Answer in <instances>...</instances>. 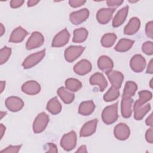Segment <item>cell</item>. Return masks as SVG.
<instances>
[{
    "mask_svg": "<svg viewBox=\"0 0 153 153\" xmlns=\"http://www.w3.org/2000/svg\"><path fill=\"white\" fill-rule=\"evenodd\" d=\"M118 117V102L105 107L102 113V120L107 125L115 123Z\"/></svg>",
    "mask_w": 153,
    "mask_h": 153,
    "instance_id": "obj_1",
    "label": "cell"
},
{
    "mask_svg": "<svg viewBox=\"0 0 153 153\" xmlns=\"http://www.w3.org/2000/svg\"><path fill=\"white\" fill-rule=\"evenodd\" d=\"M150 109L151 105L149 103L140 104L136 101L133 105L134 119L136 120H141Z\"/></svg>",
    "mask_w": 153,
    "mask_h": 153,
    "instance_id": "obj_13",
    "label": "cell"
},
{
    "mask_svg": "<svg viewBox=\"0 0 153 153\" xmlns=\"http://www.w3.org/2000/svg\"><path fill=\"white\" fill-rule=\"evenodd\" d=\"M152 79H151V81H150V87H151V88H152Z\"/></svg>",
    "mask_w": 153,
    "mask_h": 153,
    "instance_id": "obj_50",
    "label": "cell"
},
{
    "mask_svg": "<svg viewBox=\"0 0 153 153\" xmlns=\"http://www.w3.org/2000/svg\"><path fill=\"white\" fill-rule=\"evenodd\" d=\"M95 109V105L93 100L82 102L78 108V113L82 115H89L93 113Z\"/></svg>",
    "mask_w": 153,
    "mask_h": 153,
    "instance_id": "obj_24",
    "label": "cell"
},
{
    "mask_svg": "<svg viewBox=\"0 0 153 153\" xmlns=\"http://www.w3.org/2000/svg\"><path fill=\"white\" fill-rule=\"evenodd\" d=\"M97 66L100 70L106 72L112 69L114 63L108 56H102L97 60Z\"/></svg>",
    "mask_w": 153,
    "mask_h": 153,
    "instance_id": "obj_23",
    "label": "cell"
},
{
    "mask_svg": "<svg viewBox=\"0 0 153 153\" xmlns=\"http://www.w3.org/2000/svg\"><path fill=\"white\" fill-rule=\"evenodd\" d=\"M6 107L11 112H17L24 106V102L22 99L16 96H10L5 102Z\"/></svg>",
    "mask_w": 153,
    "mask_h": 153,
    "instance_id": "obj_9",
    "label": "cell"
},
{
    "mask_svg": "<svg viewBox=\"0 0 153 153\" xmlns=\"http://www.w3.org/2000/svg\"><path fill=\"white\" fill-rule=\"evenodd\" d=\"M27 34L28 32L25 29L21 26H19L12 32L9 39V42L13 43L21 42Z\"/></svg>",
    "mask_w": 153,
    "mask_h": 153,
    "instance_id": "obj_21",
    "label": "cell"
},
{
    "mask_svg": "<svg viewBox=\"0 0 153 153\" xmlns=\"http://www.w3.org/2000/svg\"><path fill=\"white\" fill-rule=\"evenodd\" d=\"M130 66L134 72H141L146 66V60L142 55L136 54L131 59Z\"/></svg>",
    "mask_w": 153,
    "mask_h": 153,
    "instance_id": "obj_10",
    "label": "cell"
},
{
    "mask_svg": "<svg viewBox=\"0 0 153 153\" xmlns=\"http://www.w3.org/2000/svg\"><path fill=\"white\" fill-rule=\"evenodd\" d=\"M142 51L147 55H152L153 54V43L151 41H146L142 44Z\"/></svg>",
    "mask_w": 153,
    "mask_h": 153,
    "instance_id": "obj_35",
    "label": "cell"
},
{
    "mask_svg": "<svg viewBox=\"0 0 153 153\" xmlns=\"http://www.w3.org/2000/svg\"><path fill=\"white\" fill-rule=\"evenodd\" d=\"M152 134H153V128L152 127H151L146 131V133H145V139L146 141L150 143H153Z\"/></svg>",
    "mask_w": 153,
    "mask_h": 153,
    "instance_id": "obj_40",
    "label": "cell"
},
{
    "mask_svg": "<svg viewBox=\"0 0 153 153\" xmlns=\"http://www.w3.org/2000/svg\"><path fill=\"white\" fill-rule=\"evenodd\" d=\"M88 31L84 27L78 28L74 30L72 41L76 43H81L85 41L88 36Z\"/></svg>",
    "mask_w": 153,
    "mask_h": 153,
    "instance_id": "obj_28",
    "label": "cell"
},
{
    "mask_svg": "<svg viewBox=\"0 0 153 153\" xmlns=\"http://www.w3.org/2000/svg\"><path fill=\"white\" fill-rule=\"evenodd\" d=\"M134 42V41L133 40L122 38L118 41L114 49L118 52H126L131 48Z\"/></svg>",
    "mask_w": 153,
    "mask_h": 153,
    "instance_id": "obj_27",
    "label": "cell"
},
{
    "mask_svg": "<svg viewBox=\"0 0 153 153\" xmlns=\"http://www.w3.org/2000/svg\"><path fill=\"white\" fill-rule=\"evenodd\" d=\"M49 122V117L44 112L39 113L35 118L33 123V131L35 133L42 132L47 127Z\"/></svg>",
    "mask_w": 153,
    "mask_h": 153,
    "instance_id": "obj_2",
    "label": "cell"
},
{
    "mask_svg": "<svg viewBox=\"0 0 153 153\" xmlns=\"http://www.w3.org/2000/svg\"><path fill=\"white\" fill-rule=\"evenodd\" d=\"M133 100L131 97H123L121 103V115L125 118L130 117L132 114V104Z\"/></svg>",
    "mask_w": 153,
    "mask_h": 153,
    "instance_id": "obj_20",
    "label": "cell"
},
{
    "mask_svg": "<svg viewBox=\"0 0 153 153\" xmlns=\"http://www.w3.org/2000/svg\"><path fill=\"white\" fill-rule=\"evenodd\" d=\"M47 109L53 115H56L62 111V105L57 97L51 99L47 103Z\"/></svg>",
    "mask_w": 153,
    "mask_h": 153,
    "instance_id": "obj_26",
    "label": "cell"
},
{
    "mask_svg": "<svg viewBox=\"0 0 153 153\" xmlns=\"http://www.w3.org/2000/svg\"><path fill=\"white\" fill-rule=\"evenodd\" d=\"M139 99L136 101L140 104H145L152 99V94L148 90H142L138 93Z\"/></svg>",
    "mask_w": 153,
    "mask_h": 153,
    "instance_id": "obj_33",
    "label": "cell"
},
{
    "mask_svg": "<svg viewBox=\"0 0 153 153\" xmlns=\"http://www.w3.org/2000/svg\"><path fill=\"white\" fill-rule=\"evenodd\" d=\"M106 74L110 81L112 86H114L118 89L121 87L124 79V75L121 72L111 70L106 72Z\"/></svg>",
    "mask_w": 153,
    "mask_h": 153,
    "instance_id": "obj_14",
    "label": "cell"
},
{
    "mask_svg": "<svg viewBox=\"0 0 153 153\" xmlns=\"http://www.w3.org/2000/svg\"><path fill=\"white\" fill-rule=\"evenodd\" d=\"M130 128L125 123H119L114 128V136L118 140H125L127 139L130 136Z\"/></svg>",
    "mask_w": 153,
    "mask_h": 153,
    "instance_id": "obj_11",
    "label": "cell"
},
{
    "mask_svg": "<svg viewBox=\"0 0 153 153\" xmlns=\"http://www.w3.org/2000/svg\"><path fill=\"white\" fill-rule=\"evenodd\" d=\"M128 11V6H126L120 9L112 20V26L114 27L121 26L125 22Z\"/></svg>",
    "mask_w": 153,
    "mask_h": 153,
    "instance_id": "obj_22",
    "label": "cell"
},
{
    "mask_svg": "<svg viewBox=\"0 0 153 153\" xmlns=\"http://www.w3.org/2000/svg\"><path fill=\"white\" fill-rule=\"evenodd\" d=\"M146 73L148 74H153V60L151 59L148 65V68L146 69Z\"/></svg>",
    "mask_w": 153,
    "mask_h": 153,
    "instance_id": "obj_43",
    "label": "cell"
},
{
    "mask_svg": "<svg viewBox=\"0 0 153 153\" xmlns=\"http://www.w3.org/2000/svg\"><path fill=\"white\" fill-rule=\"evenodd\" d=\"M87 148L85 145H82L81 146L79 149L76 151V152H87Z\"/></svg>",
    "mask_w": 153,
    "mask_h": 153,
    "instance_id": "obj_46",
    "label": "cell"
},
{
    "mask_svg": "<svg viewBox=\"0 0 153 153\" xmlns=\"http://www.w3.org/2000/svg\"><path fill=\"white\" fill-rule=\"evenodd\" d=\"M145 32L149 38H153V22L152 21L148 22L145 26Z\"/></svg>",
    "mask_w": 153,
    "mask_h": 153,
    "instance_id": "obj_37",
    "label": "cell"
},
{
    "mask_svg": "<svg viewBox=\"0 0 153 153\" xmlns=\"http://www.w3.org/2000/svg\"><path fill=\"white\" fill-rule=\"evenodd\" d=\"M91 69L92 66L91 63L86 59L80 60L74 66V71L79 75H84L89 73Z\"/></svg>",
    "mask_w": 153,
    "mask_h": 153,
    "instance_id": "obj_17",
    "label": "cell"
},
{
    "mask_svg": "<svg viewBox=\"0 0 153 153\" xmlns=\"http://www.w3.org/2000/svg\"><path fill=\"white\" fill-rule=\"evenodd\" d=\"M91 85H97L99 87L100 91H103L108 86V82L104 75L100 72L93 74L89 79Z\"/></svg>",
    "mask_w": 153,
    "mask_h": 153,
    "instance_id": "obj_16",
    "label": "cell"
},
{
    "mask_svg": "<svg viewBox=\"0 0 153 153\" xmlns=\"http://www.w3.org/2000/svg\"><path fill=\"white\" fill-rule=\"evenodd\" d=\"M47 145L48 147V149L46 152H57V149L56 147V145L53 143H48Z\"/></svg>",
    "mask_w": 153,
    "mask_h": 153,
    "instance_id": "obj_42",
    "label": "cell"
},
{
    "mask_svg": "<svg viewBox=\"0 0 153 153\" xmlns=\"http://www.w3.org/2000/svg\"><path fill=\"white\" fill-rule=\"evenodd\" d=\"M120 96L118 89L111 86L103 96V99L106 102H111L116 100Z\"/></svg>",
    "mask_w": 153,
    "mask_h": 153,
    "instance_id": "obj_32",
    "label": "cell"
},
{
    "mask_svg": "<svg viewBox=\"0 0 153 153\" xmlns=\"http://www.w3.org/2000/svg\"><path fill=\"white\" fill-rule=\"evenodd\" d=\"M70 34L68 30L65 28L56 35L53 39L51 45L53 47H63L68 42Z\"/></svg>",
    "mask_w": 153,
    "mask_h": 153,
    "instance_id": "obj_8",
    "label": "cell"
},
{
    "mask_svg": "<svg viewBox=\"0 0 153 153\" xmlns=\"http://www.w3.org/2000/svg\"><path fill=\"white\" fill-rule=\"evenodd\" d=\"M22 90L29 95H35L41 91V86L35 81L30 80L25 82L22 86Z\"/></svg>",
    "mask_w": 153,
    "mask_h": 153,
    "instance_id": "obj_15",
    "label": "cell"
},
{
    "mask_svg": "<svg viewBox=\"0 0 153 153\" xmlns=\"http://www.w3.org/2000/svg\"><path fill=\"white\" fill-rule=\"evenodd\" d=\"M137 89V84L131 81H127L124 88L123 97H131L135 94V93Z\"/></svg>",
    "mask_w": 153,
    "mask_h": 153,
    "instance_id": "obj_29",
    "label": "cell"
},
{
    "mask_svg": "<svg viewBox=\"0 0 153 153\" xmlns=\"http://www.w3.org/2000/svg\"><path fill=\"white\" fill-rule=\"evenodd\" d=\"M117 38V35L114 33H106L101 38V44L106 48L111 47L114 44Z\"/></svg>",
    "mask_w": 153,
    "mask_h": 153,
    "instance_id": "obj_30",
    "label": "cell"
},
{
    "mask_svg": "<svg viewBox=\"0 0 153 153\" xmlns=\"http://www.w3.org/2000/svg\"><path fill=\"white\" fill-rule=\"evenodd\" d=\"M97 120L94 119L85 123L82 127L79 135L81 137H88L92 135L96 130Z\"/></svg>",
    "mask_w": 153,
    "mask_h": 153,
    "instance_id": "obj_18",
    "label": "cell"
},
{
    "mask_svg": "<svg viewBox=\"0 0 153 153\" xmlns=\"http://www.w3.org/2000/svg\"><path fill=\"white\" fill-rule=\"evenodd\" d=\"M140 26V20L136 17H132L129 20L124 29V33L127 35H131L136 33Z\"/></svg>",
    "mask_w": 153,
    "mask_h": 153,
    "instance_id": "obj_19",
    "label": "cell"
},
{
    "mask_svg": "<svg viewBox=\"0 0 153 153\" xmlns=\"http://www.w3.org/2000/svg\"><path fill=\"white\" fill-rule=\"evenodd\" d=\"M39 1H35V0H30L27 1V6L28 7H33L36 5Z\"/></svg>",
    "mask_w": 153,
    "mask_h": 153,
    "instance_id": "obj_45",
    "label": "cell"
},
{
    "mask_svg": "<svg viewBox=\"0 0 153 153\" xmlns=\"http://www.w3.org/2000/svg\"><path fill=\"white\" fill-rule=\"evenodd\" d=\"M123 2V0H108L106 1V4L109 7L117 8Z\"/></svg>",
    "mask_w": 153,
    "mask_h": 153,
    "instance_id": "obj_38",
    "label": "cell"
},
{
    "mask_svg": "<svg viewBox=\"0 0 153 153\" xmlns=\"http://www.w3.org/2000/svg\"><path fill=\"white\" fill-rule=\"evenodd\" d=\"M76 141V133L74 131H71L63 136L60 140V145L65 151H69L75 148Z\"/></svg>",
    "mask_w": 153,
    "mask_h": 153,
    "instance_id": "obj_3",
    "label": "cell"
},
{
    "mask_svg": "<svg viewBox=\"0 0 153 153\" xmlns=\"http://www.w3.org/2000/svg\"><path fill=\"white\" fill-rule=\"evenodd\" d=\"M0 130H1V139H2L4 134V132L5 131V127L2 124H1L0 125Z\"/></svg>",
    "mask_w": 153,
    "mask_h": 153,
    "instance_id": "obj_47",
    "label": "cell"
},
{
    "mask_svg": "<svg viewBox=\"0 0 153 153\" xmlns=\"http://www.w3.org/2000/svg\"><path fill=\"white\" fill-rule=\"evenodd\" d=\"M89 16V10L87 8H82L79 11L72 12L69 15V20L71 22L78 25L85 21Z\"/></svg>",
    "mask_w": 153,
    "mask_h": 153,
    "instance_id": "obj_7",
    "label": "cell"
},
{
    "mask_svg": "<svg viewBox=\"0 0 153 153\" xmlns=\"http://www.w3.org/2000/svg\"><path fill=\"white\" fill-rule=\"evenodd\" d=\"M115 8H101L98 10L96 14V19L98 22L102 25L107 24L112 19Z\"/></svg>",
    "mask_w": 153,
    "mask_h": 153,
    "instance_id": "obj_12",
    "label": "cell"
},
{
    "mask_svg": "<svg viewBox=\"0 0 153 153\" xmlns=\"http://www.w3.org/2000/svg\"><path fill=\"white\" fill-rule=\"evenodd\" d=\"M24 2L23 0H12L10 1V6L11 8H17L21 7Z\"/></svg>",
    "mask_w": 153,
    "mask_h": 153,
    "instance_id": "obj_41",
    "label": "cell"
},
{
    "mask_svg": "<svg viewBox=\"0 0 153 153\" xmlns=\"http://www.w3.org/2000/svg\"><path fill=\"white\" fill-rule=\"evenodd\" d=\"M22 145H16V146H13V145H10L8 146H7L5 149H3L2 151H1V152L2 153V152H5V153H10V152H12V153H16V152H18L21 147H22Z\"/></svg>",
    "mask_w": 153,
    "mask_h": 153,
    "instance_id": "obj_36",
    "label": "cell"
},
{
    "mask_svg": "<svg viewBox=\"0 0 153 153\" xmlns=\"http://www.w3.org/2000/svg\"><path fill=\"white\" fill-rule=\"evenodd\" d=\"M44 42V36L41 33L35 31L33 32L27 39L26 44L27 50H32L41 47Z\"/></svg>",
    "mask_w": 153,
    "mask_h": 153,
    "instance_id": "obj_6",
    "label": "cell"
},
{
    "mask_svg": "<svg viewBox=\"0 0 153 153\" xmlns=\"http://www.w3.org/2000/svg\"><path fill=\"white\" fill-rule=\"evenodd\" d=\"M86 2L85 0H70L69 1V4L71 7L74 8L79 7L82 5H84Z\"/></svg>",
    "mask_w": 153,
    "mask_h": 153,
    "instance_id": "obj_39",
    "label": "cell"
},
{
    "mask_svg": "<svg viewBox=\"0 0 153 153\" xmlns=\"http://www.w3.org/2000/svg\"><path fill=\"white\" fill-rule=\"evenodd\" d=\"M1 36H2V35L4 34V32H5V29H4V26H3V25L2 24V23H1Z\"/></svg>",
    "mask_w": 153,
    "mask_h": 153,
    "instance_id": "obj_49",
    "label": "cell"
},
{
    "mask_svg": "<svg viewBox=\"0 0 153 153\" xmlns=\"http://www.w3.org/2000/svg\"><path fill=\"white\" fill-rule=\"evenodd\" d=\"M5 82L4 81H1V93H2L3 90H4V88L5 87Z\"/></svg>",
    "mask_w": 153,
    "mask_h": 153,
    "instance_id": "obj_48",
    "label": "cell"
},
{
    "mask_svg": "<svg viewBox=\"0 0 153 153\" xmlns=\"http://www.w3.org/2000/svg\"><path fill=\"white\" fill-rule=\"evenodd\" d=\"M145 123L147 126H150L151 127L152 126V114H151L150 115L146 118Z\"/></svg>",
    "mask_w": 153,
    "mask_h": 153,
    "instance_id": "obj_44",
    "label": "cell"
},
{
    "mask_svg": "<svg viewBox=\"0 0 153 153\" xmlns=\"http://www.w3.org/2000/svg\"><path fill=\"white\" fill-rule=\"evenodd\" d=\"M65 84L66 88L73 92L78 91L82 87V83L78 79L75 78H68L66 79Z\"/></svg>",
    "mask_w": 153,
    "mask_h": 153,
    "instance_id": "obj_31",
    "label": "cell"
},
{
    "mask_svg": "<svg viewBox=\"0 0 153 153\" xmlns=\"http://www.w3.org/2000/svg\"><path fill=\"white\" fill-rule=\"evenodd\" d=\"M45 54V50L44 49L39 52L33 53L27 56L22 63L24 69H29L38 64L44 58Z\"/></svg>",
    "mask_w": 153,
    "mask_h": 153,
    "instance_id": "obj_4",
    "label": "cell"
},
{
    "mask_svg": "<svg viewBox=\"0 0 153 153\" xmlns=\"http://www.w3.org/2000/svg\"><path fill=\"white\" fill-rule=\"evenodd\" d=\"M11 54V49L8 47H4L0 51V64L3 65L8 60Z\"/></svg>",
    "mask_w": 153,
    "mask_h": 153,
    "instance_id": "obj_34",
    "label": "cell"
},
{
    "mask_svg": "<svg viewBox=\"0 0 153 153\" xmlns=\"http://www.w3.org/2000/svg\"><path fill=\"white\" fill-rule=\"evenodd\" d=\"M84 50L85 48L80 45L69 46L65 51V60L70 63L73 62L81 55Z\"/></svg>",
    "mask_w": 153,
    "mask_h": 153,
    "instance_id": "obj_5",
    "label": "cell"
},
{
    "mask_svg": "<svg viewBox=\"0 0 153 153\" xmlns=\"http://www.w3.org/2000/svg\"><path fill=\"white\" fill-rule=\"evenodd\" d=\"M57 93L62 101L66 104H69L74 100L75 94L64 87H60L57 90Z\"/></svg>",
    "mask_w": 153,
    "mask_h": 153,
    "instance_id": "obj_25",
    "label": "cell"
}]
</instances>
